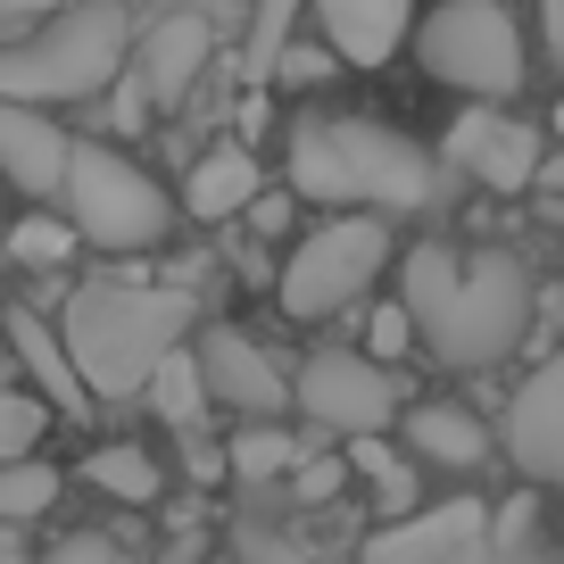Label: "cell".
I'll list each match as a JSON object with an SVG mask.
<instances>
[{
  "mask_svg": "<svg viewBox=\"0 0 564 564\" xmlns=\"http://www.w3.org/2000/svg\"><path fill=\"white\" fill-rule=\"evenodd\" d=\"M399 291L423 324V349L457 373H490L523 349L531 333V265L514 249L481 241V249H457V241H415L399 265Z\"/></svg>",
  "mask_w": 564,
  "mask_h": 564,
  "instance_id": "obj_1",
  "label": "cell"
},
{
  "mask_svg": "<svg viewBox=\"0 0 564 564\" xmlns=\"http://www.w3.org/2000/svg\"><path fill=\"white\" fill-rule=\"evenodd\" d=\"M282 166L291 192L307 208H382V216H415L441 199V166L423 141H406L399 124L349 117V108H307L282 133Z\"/></svg>",
  "mask_w": 564,
  "mask_h": 564,
  "instance_id": "obj_2",
  "label": "cell"
},
{
  "mask_svg": "<svg viewBox=\"0 0 564 564\" xmlns=\"http://www.w3.org/2000/svg\"><path fill=\"white\" fill-rule=\"evenodd\" d=\"M58 333L84 357V382L124 406L150 399L159 366L199 333V300H183L175 282H75L58 300Z\"/></svg>",
  "mask_w": 564,
  "mask_h": 564,
  "instance_id": "obj_3",
  "label": "cell"
},
{
  "mask_svg": "<svg viewBox=\"0 0 564 564\" xmlns=\"http://www.w3.org/2000/svg\"><path fill=\"white\" fill-rule=\"evenodd\" d=\"M133 51L141 42L124 0H67L0 51V100H108Z\"/></svg>",
  "mask_w": 564,
  "mask_h": 564,
  "instance_id": "obj_4",
  "label": "cell"
},
{
  "mask_svg": "<svg viewBox=\"0 0 564 564\" xmlns=\"http://www.w3.org/2000/svg\"><path fill=\"white\" fill-rule=\"evenodd\" d=\"M390 216L382 208H324L316 232H300V249L282 258V316H300V324H324L340 316V307H357L382 282L390 265Z\"/></svg>",
  "mask_w": 564,
  "mask_h": 564,
  "instance_id": "obj_5",
  "label": "cell"
},
{
  "mask_svg": "<svg viewBox=\"0 0 564 564\" xmlns=\"http://www.w3.org/2000/svg\"><path fill=\"white\" fill-rule=\"evenodd\" d=\"M67 216L91 249L108 258H133V249H159L175 232V192H166L150 166H133L117 141H75L67 166Z\"/></svg>",
  "mask_w": 564,
  "mask_h": 564,
  "instance_id": "obj_6",
  "label": "cell"
},
{
  "mask_svg": "<svg viewBox=\"0 0 564 564\" xmlns=\"http://www.w3.org/2000/svg\"><path fill=\"white\" fill-rule=\"evenodd\" d=\"M415 58H423L432 84L465 91V100H514L523 75H531L523 25H514L507 0H441L415 25Z\"/></svg>",
  "mask_w": 564,
  "mask_h": 564,
  "instance_id": "obj_7",
  "label": "cell"
},
{
  "mask_svg": "<svg viewBox=\"0 0 564 564\" xmlns=\"http://www.w3.org/2000/svg\"><path fill=\"white\" fill-rule=\"evenodd\" d=\"M300 415L333 441H357V432H390L406 415L399 382H390V357L373 349H316L300 357Z\"/></svg>",
  "mask_w": 564,
  "mask_h": 564,
  "instance_id": "obj_8",
  "label": "cell"
},
{
  "mask_svg": "<svg viewBox=\"0 0 564 564\" xmlns=\"http://www.w3.org/2000/svg\"><path fill=\"white\" fill-rule=\"evenodd\" d=\"M481 556H498V523L481 498L406 507L382 531H366V564H481Z\"/></svg>",
  "mask_w": 564,
  "mask_h": 564,
  "instance_id": "obj_9",
  "label": "cell"
},
{
  "mask_svg": "<svg viewBox=\"0 0 564 564\" xmlns=\"http://www.w3.org/2000/svg\"><path fill=\"white\" fill-rule=\"evenodd\" d=\"M441 159L457 166V175H474L481 192H531V183H540V166H547V141L531 133L523 117H507L498 100H474L457 124H448Z\"/></svg>",
  "mask_w": 564,
  "mask_h": 564,
  "instance_id": "obj_10",
  "label": "cell"
},
{
  "mask_svg": "<svg viewBox=\"0 0 564 564\" xmlns=\"http://www.w3.org/2000/svg\"><path fill=\"white\" fill-rule=\"evenodd\" d=\"M199 366L216 382V406H232V415H282V406H300V357L265 349L241 324H208L199 333Z\"/></svg>",
  "mask_w": 564,
  "mask_h": 564,
  "instance_id": "obj_11",
  "label": "cell"
},
{
  "mask_svg": "<svg viewBox=\"0 0 564 564\" xmlns=\"http://www.w3.org/2000/svg\"><path fill=\"white\" fill-rule=\"evenodd\" d=\"M498 448L531 490H564V349L547 366H531V382L498 415Z\"/></svg>",
  "mask_w": 564,
  "mask_h": 564,
  "instance_id": "obj_12",
  "label": "cell"
},
{
  "mask_svg": "<svg viewBox=\"0 0 564 564\" xmlns=\"http://www.w3.org/2000/svg\"><path fill=\"white\" fill-rule=\"evenodd\" d=\"M0 166L25 199H67V166H75V133L51 117V100H9L0 108Z\"/></svg>",
  "mask_w": 564,
  "mask_h": 564,
  "instance_id": "obj_13",
  "label": "cell"
},
{
  "mask_svg": "<svg viewBox=\"0 0 564 564\" xmlns=\"http://www.w3.org/2000/svg\"><path fill=\"white\" fill-rule=\"evenodd\" d=\"M316 34L333 42L349 67H390L399 42H415V0H307Z\"/></svg>",
  "mask_w": 564,
  "mask_h": 564,
  "instance_id": "obj_14",
  "label": "cell"
},
{
  "mask_svg": "<svg viewBox=\"0 0 564 564\" xmlns=\"http://www.w3.org/2000/svg\"><path fill=\"white\" fill-rule=\"evenodd\" d=\"M9 349H18L25 382H34V390H51V406H67V415H91V399H100V390L84 382V357H75V340L58 333V316L9 307Z\"/></svg>",
  "mask_w": 564,
  "mask_h": 564,
  "instance_id": "obj_15",
  "label": "cell"
},
{
  "mask_svg": "<svg viewBox=\"0 0 564 564\" xmlns=\"http://www.w3.org/2000/svg\"><path fill=\"white\" fill-rule=\"evenodd\" d=\"M208 58H216V34H208V18H199V9H175V18H159L150 34H141L133 67H141V84L159 91V108H175L183 91H199Z\"/></svg>",
  "mask_w": 564,
  "mask_h": 564,
  "instance_id": "obj_16",
  "label": "cell"
},
{
  "mask_svg": "<svg viewBox=\"0 0 564 564\" xmlns=\"http://www.w3.org/2000/svg\"><path fill=\"white\" fill-rule=\"evenodd\" d=\"M399 432H406V448H415L423 465H448V474H474V465H490V423L474 415L465 399H415L399 415Z\"/></svg>",
  "mask_w": 564,
  "mask_h": 564,
  "instance_id": "obj_17",
  "label": "cell"
},
{
  "mask_svg": "<svg viewBox=\"0 0 564 564\" xmlns=\"http://www.w3.org/2000/svg\"><path fill=\"white\" fill-rule=\"evenodd\" d=\"M265 192V166L249 159L241 141H216L208 159L192 166V183H183V208L199 216V225H225V216H249Z\"/></svg>",
  "mask_w": 564,
  "mask_h": 564,
  "instance_id": "obj_18",
  "label": "cell"
},
{
  "mask_svg": "<svg viewBox=\"0 0 564 564\" xmlns=\"http://www.w3.org/2000/svg\"><path fill=\"white\" fill-rule=\"evenodd\" d=\"M150 406H159V423H175L183 441H192V432H208L216 382H208V366H199V333H192V340H183V349L159 366V382H150Z\"/></svg>",
  "mask_w": 564,
  "mask_h": 564,
  "instance_id": "obj_19",
  "label": "cell"
},
{
  "mask_svg": "<svg viewBox=\"0 0 564 564\" xmlns=\"http://www.w3.org/2000/svg\"><path fill=\"white\" fill-rule=\"evenodd\" d=\"M225 457H232V481H241V490H274V481L300 474L307 448L291 441V432H274V415H249V432H232Z\"/></svg>",
  "mask_w": 564,
  "mask_h": 564,
  "instance_id": "obj_20",
  "label": "cell"
},
{
  "mask_svg": "<svg viewBox=\"0 0 564 564\" xmlns=\"http://www.w3.org/2000/svg\"><path fill=\"white\" fill-rule=\"evenodd\" d=\"M84 481L100 498H117V507H159V490H166V474H159V457H141V448H91L84 457Z\"/></svg>",
  "mask_w": 564,
  "mask_h": 564,
  "instance_id": "obj_21",
  "label": "cell"
},
{
  "mask_svg": "<svg viewBox=\"0 0 564 564\" xmlns=\"http://www.w3.org/2000/svg\"><path fill=\"white\" fill-rule=\"evenodd\" d=\"M67 498V474L51 457H0V523H42Z\"/></svg>",
  "mask_w": 564,
  "mask_h": 564,
  "instance_id": "obj_22",
  "label": "cell"
},
{
  "mask_svg": "<svg viewBox=\"0 0 564 564\" xmlns=\"http://www.w3.org/2000/svg\"><path fill=\"white\" fill-rule=\"evenodd\" d=\"M349 465H357V481L373 490V507H382V514H406V507L423 498V490H415V465H406L382 432H357V441H349Z\"/></svg>",
  "mask_w": 564,
  "mask_h": 564,
  "instance_id": "obj_23",
  "label": "cell"
},
{
  "mask_svg": "<svg viewBox=\"0 0 564 564\" xmlns=\"http://www.w3.org/2000/svg\"><path fill=\"white\" fill-rule=\"evenodd\" d=\"M51 390H0V457H42Z\"/></svg>",
  "mask_w": 564,
  "mask_h": 564,
  "instance_id": "obj_24",
  "label": "cell"
},
{
  "mask_svg": "<svg viewBox=\"0 0 564 564\" xmlns=\"http://www.w3.org/2000/svg\"><path fill=\"white\" fill-rule=\"evenodd\" d=\"M75 241H84L75 216H18V225H9V258L18 265H67Z\"/></svg>",
  "mask_w": 564,
  "mask_h": 564,
  "instance_id": "obj_25",
  "label": "cell"
},
{
  "mask_svg": "<svg viewBox=\"0 0 564 564\" xmlns=\"http://www.w3.org/2000/svg\"><path fill=\"white\" fill-rule=\"evenodd\" d=\"M300 9H307V0H258V25H249V75H265L282 58V42H291Z\"/></svg>",
  "mask_w": 564,
  "mask_h": 564,
  "instance_id": "obj_26",
  "label": "cell"
},
{
  "mask_svg": "<svg viewBox=\"0 0 564 564\" xmlns=\"http://www.w3.org/2000/svg\"><path fill=\"white\" fill-rule=\"evenodd\" d=\"M349 474H357V465H340V457H300V474L282 481V490L300 498V507H333V498L349 490Z\"/></svg>",
  "mask_w": 564,
  "mask_h": 564,
  "instance_id": "obj_27",
  "label": "cell"
},
{
  "mask_svg": "<svg viewBox=\"0 0 564 564\" xmlns=\"http://www.w3.org/2000/svg\"><path fill=\"white\" fill-rule=\"evenodd\" d=\"M415 340H423V324H415V307H406V300H399V307H373V324H366V349H373V357H390V366H399Z\"/></svg>",
  "mask_w": 564,
  "mask_h": 564,
  "instance_id": "obj_28",
  "label": "cell"
},
{
  "mask_svg": "<svg viewBox=\"0 0 564 564\" xmlns=\"http://www.w3.org/2000/svg\"><path fill=\"white\" fill-rule=\"evenodd\" d=\"M150 108H159V91L141 84V67L108 84V124H117V133H141V124H150Z\"/></svg>",
  "mask_w": 564,
  "mask_h": 564,
  "instance_id": "obj_29",
  "label": "cell"
},
{
  "mask_svg": "<svg viewBox=\"0 0 564 564\" xmlns=\"http://www.w3.org/2000/svg\"><path fill=\"white\" fill-rule=\"evenodd\" d=\"M117 556H124V547L108 540V531H67V540L51 547V564H117Z\"/></svg>",
  "mask_w": 564,
  "mask_h": 564,
  "instance_id": "obj_30",
  "label": "cell"
},
{
  "mask_svg": "<svg viewBox=\"0 0 564 564\" xmlns=\"http://www.w3.org/2000/svg\"><path fill=\"white\" fill-rule=\"evenodd\" d=\"M531 540H540V498H514L507 523H498V556H507V547H531Z\"/></svg>",
  "mask_w": 564,
  "mask_h": 564,
  "instance_id": "obj_31",
  "label": "cell"
},
{
  "mask_svg": "<svg viewBox=\"0 0 564 564\" xmlns=\"http://www.w3.org/2000/svg\"><path fill=\"white\" fill-rule=\"evenodd\" d=\"M324 67H349V58H340L324 34H316V51H291V58H282V75H291V84H316Z\"/></svg>",
  "mask_w": 564,
  "mask_h": 564,
  "instance_id": "obj_32",
  "label": "cell"
},
{
  "mask_svg": "<svg viewBox=\"0 0 564 564\" xmlns=\"http://www.w3.org/2000/svg\"><path fill=\"white\" fill-rule=\"evenodd\" d=\"M291 199H300V192H291ZM291 199H265V192H258V208H249V225H258V232H282V225H291Z\"/></svg>",
  "mask_w": 564,
  "mask_h": 564,
  "instance_id": "obj_33",
  "label": "cell"
},
{
  "mask_svg": "<svg viewBox=\"0 0 564 564\" xmlns=\"http://www.w3.org/2000/svg\"><path fill=\"white\" fill-rule=\"evenodd\" d=\"M51 9H67V0H0V18H18V25L25 18H51Z\"/></svg>",
  "mask_w": 564,
  "mask_h": 564,
  "instance_id": "obj_34",
  "label": "cell"
},
{
  "mask_svg": "<svg viewBox=\"0 0 564 564\" xmlns=\"http://www.w3.org/2000/svg\"><path fill=\"white\" fill-rule=\"evenodd\" d=\"M540 192H556V199H564V150H547V166H540Z\"/></svg>",
  "mask_w": 564,
  "mask_h": 564,
  "instance_id": "obj_35",
  "label": "cell"
}]
</instances>
